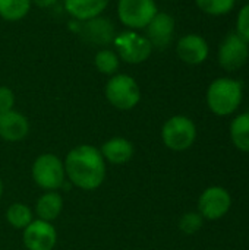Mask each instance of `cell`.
<instances>
[{"mask_svg": "<svg viewBox=\"0 0 249 250\" xmlns=\"http://www.w3.org/2000/svg\"><path fill=\"white\" fill-rule=\"evenodd\" d=\"M66 180L79 190H97L107 177V163L98 148L90 144L73 146L63 160Z\"/></svg>", "mask_w": 249, "mask_h": 250, "instance_id": "obj_1", "label": "cell"}, {"mask_svg": "<svg viewBox=\"0 0 249 250\" xmlns=\"http://www.w3.org/2000/svg\"><path fill=\"white\" fill-rule=\"evenodd\" d=\"M244 98L242 83L232 78H217L207 89V105L216 116L226 117L233 114Z\"/></svg>", "mask_w": 249, "mask_h": 250, "instance_id": "obj_2", "label": "cell"}, {"mask_svg": "<svg viewBox=\"0 0 249 250\" xmlns=\"http://www.w3.org/2000/svg\"><path fill=\"white\" fill-rule=\"evenodd\" d=\"M31 179L44 192L60 190L68 182L63 160L53 152L40 154L32 161Z\"/></svg>", "mask_w": 249, "mask_h": 250, "instance_id": "obj_3", "label": "cell"}, {"mask_svg": "<svg viewBox=\"0 0 249 250\" xmlns=\"http://www.w3.org/2000/svg\"><path fill=\"white\" fill-rule=\"evenodd\" d=\"M163 145L175 152L188 151L197 141V126L192 119L183 114L172 116L161 126Z\"/></svg>", "mask_w": 249, "mask_h": 250, "instance_id": "obj_4", "label": "cell"}, {"mask_svg": "<svg viewBox=\"0 0 249 250\" xmlns=\"http://www.w3.org/2000/svg\"><path fill=\"white\" fill-rule=\"evenodd\" d=\"M104 95L109 104L116 110L129 111L139 104L141 88L132 76L126 73H116L107 81Z\"/></svg>", "mask_w": 249, "mask_h": 250, "instance_id": "obj_5", "label": "cell"}, {"mask_svg": "<svg viewBox=\"0 0 249 250\" xmlns=\"http://www.w3.org/2000/svg\"><path fill=\"white\" fill-rule=\"evenodd\" d=\"M113 44L119 59L129 64H139L147 62L154 50L145 35L132 29L117 34Z\"/></svg>", "mask_w": 249, "mask_h": 250, "instance_id": "obj_6", "label": "cell"}, {"mask_svg": "<svg viewBox=\"0 0 249 250\" xmlns=\"http://www.w3.org/2000/svg\"><path fill=\"white\" fill-rule=\"evenodd\" d=\"M156 0H119L117 18L129 29H145L157 13Z\"/></svg>", "mask_w": 249, "mask_h": 250, "instance_id": "obj_7", "label": "cell"}, {"mask_svg": "<svg viewBox=\"0 0 249 250\" xmlns=\"http://www.w3.org/2000/svg\"><path fill=\"white\" fill-rule=\"evenodd\" d=\"M232 208V196L223 186H210L198 198V212L204 220H222Z\"/></svg>", "mask_w": 249, "mask_h": 250, "instance_id": "obj_8", "label": "cell"}, {"mask_svg": "<svg viewBox=\"0 0 249 250\" xmlns=\"http://www.w3.org/2000/svg\"><path fill=\"white\" fill-rule=\"evenodd\" d=\"M22 243L26 250H53L57 245V230L53 223L34 218L22 230Z\"/></svg>", "mask_w": 249, "mask_h": 250, "instance_id": "obj_9", "label": "cell"}, {"mask_svg": "<svg viewBox=\"0 0 249 250\" xmlns=\"http://www.w3.org/2000/svg\"><path fill=\"white\" fill-rule=\"evenodd\" d=\"M249 45L236 32L229 34L219 48V63L227 72H236L248 63Z\"/></svg>", "mask_w": 249, "mask_h": 250, "instance_id": "obj_10", "label": "cell"}, {"mask_svg": "<svg viewBox=\"0 0 249 250\" xmlns=\"http://www.w3.org/2000/svg\"><path fill=\"white\" fill-rule=\"evenodd\" d=\"M78 32L81 34L84 41H87L91 45H100V47H106L107 44L113 42L117 35L112 19L104 18L103 15L79 22Z\"/></svg>", "mask_w": 249, "mask_h": 250, "instance_id": "obj_11", "label": "cell"}, {"mask_svg": "<svg viewBox=\"0 0 249 250\" xmlns=\"http://www.w3.org/2000/svg\"><path fill=\"white\" fill-rule=\"evenodd\" d=\"M175 18L166 12H157L151 22L145 26V37L151 42L153 48H166L175 34Z\"/></svg>", "mask_w": 249, "mask_h": 250, "instance_id": "obj_12", "label": "cell"}, {"mask_svg": "<svg viewBox=\"0 0 249 250\" xmlns=\"http://www.w3.org/2000/svg\"><path fill=\"white\" fill-rule=\"evenodd\" d=\"M178 57L188 64H201L207 60L210 48L207 41L198 34H188L179 38L176 45Z\"/></svg>", "mask_w": 249, "mask_h": 250, "instance_id": "obj_13", "label": "cell"}, {"mask_svg": "<svg viewBox=\"0 0 249 250\" xmlns=\"http://www.w3.org/2000/svg\"><path fill=\"white\" fill-rule=\"evenodd\" d=\"M29 133V120L15 108L0 113V139L6 142H21Z\"/></svg>", "mask_w": 249, "mask_h": 250, "instance_id": "obj_14", "label": "cell"}, {"mask_svg": "<svg viewBox=\"0 0 249 250\" xmlns=\"http://www.w3.org/2000/svg\"><path fill=\"white\" fill-rule=\"evenodd\" d=\"M98 149H100L104 161L112 166L128 164L135 155L134 144L123 136H113V138L107 139Z\"/></svg>", "mask_w": 249, "mask_h": 250, "instance_id": "obj_15", "label": "cell"}, {"mask_svg": "<svg viewBox=\"0 0 249 250\" xmlns=\"http://www.w3.org/2000/svg\"><path fill=\"white\" fill-rule=\"evenodd\" d=\"M110 0H63L65 10L78 22L103 15Z\"/></svg>", "mask_w": 249, "mask_h": 250, "instance_id": "obj_16", "label": "cell"}, {"mask_svg": "<svg viewBox=\"0 0 249 250\" xmlns=\"http://www.w3.org/2000/svg\"><path fill=\"white\" fill-rule=\"evenodd\" d=\"M63 212V196L59 192H44L34 205V215L38 220L53 223Z\"/></svg>", "mask_w": 249, "mask_h": 250, "instance_id": "obj_17", "label": "cell"}, {"mask_svg": "<svg viewBox=\"0 0 249 250\" xmlns=\"http://www.w3.org/2000/svg\"><path fill=\"white\" fill-rule=\"evenodd\" d=\"M229 133L235 148L249 154V113H242L232 120Z\"/></svg>", "mask_w": 249, "mask_h": 250, "instance_id": "obj_18", "label": "cell"}, {"mask_svg": "<svg viewBox=\"0 0 249 250\" xmlns=\"http://www.w3.org/2000/svg\"><path fill=\"white\" fill-rule=\"evenodd\" d=\"M4 218L12 229L22 231L34 221V211L22 202H13L7 207Z\"/></svg>", "mask_w": 249, "mask_h": 250, "instance_id": "obj_19", "label": "cell"}, {"mask_svg": "<svg viewBox=\"0 0 249 250\" xmlns=\"http://www.w3.org/2000/svg\"><path fill=\"white\" fill-rule=\"evenodd\" d=\"M31 6V0H0V18L7 22H18L29 13Z\"/></svg>", "mask_w": 249, "mask_h": 250, "instance_id": "obj_20", "label": "cell"}, {"mask_svg": "<svg viewBox=\"0 0 249 250\" xmlns=\"http://www.w3.org/2000/svg\"><path fill=\"white\" fill-rule=\"evenodd\" d=\"M119 64H120V59H119L117 53L110 48L98 50L94 57V66L103 75H109V76L116 75Z\"/></svg>", "mask_w": 249, "mask_h": 250, "instance_id": "obj_21", "label": "cell"}, {"mask_svg": "<svg viewBox=\"0 0 249 250\" xmlns=\"http://www.w3.org/2000/svg\"><path fill=\"white\" fill-rule=\"evenodd\" d=\"M195 3L204 13L211 16H222L235 7L236 0H195Z\"/></svg>", "mask_w": 249, "mask_h": 250, "instance_id": "obj_22", "label": "cell"}, {"mask_svg": "<svg viewBox=\"0 0 249 250\" xmlns=\"http://www.w3.org/2000/svg\"><path fill=\"white\" fill-rule=\"evenodd\" d=\"M204 226V218L200 215L198 211H189L185 212L181 218H179V230L186 234V236H192L195 233H198Z\"/></svg>", "mask_w": 249, "mask_h": 250, "instance_id": "obj_23", "label": "cell"}, {"mask_svg": "<svg viewBox=\"0 0 249 250\" xmlns=\"http://www.w3.org/2000/svg\"><path fill=\"white\" fill-rule=\"evenodd\" d=\"M236 34L249 44V3L245 4L236 18Z\"/></svg>", "mask_w": 249, "mask_h": 250, "instance_id": "obj_24", "label": "cell"}, {"mask_svg": "<svg viewBox=\"0 0 249 250\" xmlns=\"http://www.w3.org/2000/svg\"><path fill=\"white\" fill-rule=\"evenodd\" d=\"M15 108V92L9 88L1 85L0 86V113H6Z\"/></svg>", "mask_w": 249, "mask_h": 250, "instance_id": "obj_25", "label": "cell"}, {"mask_svg": "<svg viewBox=\"0 0 249 250\" xmlns=\"http://www.w3.org/2000/svg\"><path fill=\"white\" fill-rule=\"evenodd\" d=\"M57 1H59V0H31L32 4H35V6L41 7V9H48V7H51V6H54Z\"/></svg>", "mask_w": 249, "mask_h": 250, "instance_id": "obj_26", "label": "cell"}, {"mask_svg": "<svg viewBox=\"0 0 249 250\" xmlns=\"http://www.w3.org/2000/svg\"><path fill=\"white\" fill-rule=\"evenodd\" d=\"M3 193H4V183H3V179L0 177V199L3 196Z\"/></svg>", "mask_w": 249, "mask_h": 250, "instance_id": "obj_27", "label": "cell"}, {"mask_svg": "<svg viewBox=\"0 0 249 250\" xmlns=\"http://www.w3.org/2000/svg\"><path fill=\"white\" fill-rule=\"evenodd\" d=\"M248 63H249V59H248Z\"/></svg>", "mask_w": 249, "mask_h": 250, "instance_id": "obj_28", "label": "cell"}]
</instances>
